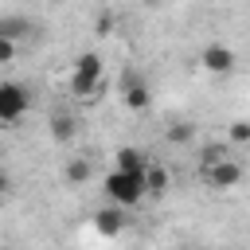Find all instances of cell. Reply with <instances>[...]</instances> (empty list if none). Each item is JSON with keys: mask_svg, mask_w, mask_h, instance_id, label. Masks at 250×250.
Returning <instances> with one entry per match:
<instances>
[{"mask_svg": "<svg viewBox=\"0 0 250 250\" xmlns=\"http://www.w3.org/2000/svg\"><path fill=\"white\" fill-rule=\"evenodd\" d=\"M203 176H207V184H211L215 191H230V188H238V180H242V164L227 156V160H219L215 168H207Z\"/></svg>", "mask_w": 250, "mask_h": 250, "instance_id": "5b68a950", "label": "cell"}, {"mask_svg": "<svg viewBox=\"0 0 250 250\" xmlns=\"http://www.w3.org/2000/svg\"><path fill=\"white\" fill-rule=\"evenodd\" d=\"M74 74H90V78H102V59L94 55V51H86V55H78L74 59V66H70Z\"/></svg>", "mask_w": 250, "mask_h": 250, "instance_id": "30bf717a", "label": "cell"}, {"mask_svg": "<svg viewBox=\"0 0 250 250\" xmlns=\"http://www.w3.org/2000/svg\"><path fill=\"white\" fill-rule=\"evenodd\" d=\"M102 191L109 195V203H117V207H137L145 195H148V188H145V172H121V168H113L105 180H102Z\"/></svg>", "mask_w": 250, "mask_h": 250, "instance_id": "6da1fadb", "label": "cell"}, {"mask_svg": "<svg viewBox=\"0 0 250 250\" xmlns=\"http://www.w3.org/2000/svg\"><path fill=\"white\" fill-rule=\"evenodd\" d=\"M148 164H152V160H145L141 148L125 145V148H117V164H113V168H121V172H145Z\"/></svg>", "mask_w": 250, "mask_h": 250, "instance_id": "ba28073f", "label": "cell"}, {"mask_svg": "<svg viewBox=\"0 0 250 250\" xmlns=\"http://www.w3.org/2000/svg\"><path fill=\"white\" fill-rule=\"evenodd\" d=\"M12 59H16V39L0 35V62H12Z\"/></svg>", "mask_w": 250, "mask_h": 250, "instance_id": "9a60e30c", "label": "cell"}, {"mask_svg": "<svg viewBox=\"0 0 250 250\" xmlns=\"http://www.w3.org/2000/svg\"><path fill=\"white\" fill-rule=\"evenodd\" d=\"M31 105V94L20 86V82H0V121L4 125H16Z\"/></svg>", "mask_w": 250, "mask_h": 250, "instance_id": "7a4b0ae2", "label": "cell"}, {"mask_svg": "<svg viewBox=\"0 0 250 250\" xmlns=\"http://www.w3.org/2000/svg\"><path fill=\"white\" fill-rule=\"evenodd\" d=\"M164 137H168V145H191L195 125H188V121H172V125L164 129Z\"/></svg>", "mask_w": 250, "mask_h": 250, "instance_id": "7c38bea8", "label": "cell"}, {"mask_svg": "<svg viewBox=\"0 0 250 250\" xmlns=\"http://www.w3.org/2000/svg\"><path fill=\"white\" fill-rule=\"evenodd\" d=\"M121 102H125V109L145 113L148 102H152V94H148V86H145L137 74H121Z\"/></svg>", "mask_w": 250, "mask_h": 250, "instance_id": "277c9868", "label": "cell"}, {"mask_svg": "<svg viewBox=\"0 0 250 250\" xmlns=\"http://www.w3.org/2000/svg\"><path fill=\"white\" fill-rule=\"evenodd\" d=\"M125 207H117V203H109V207H102V211H94V230L102 234V238H117L121 230H125Z\"/></svg>", "mask_w": 250, "mask_h": 250, "instance_id": "8992f818", "label": "cell"}, {"mask_svg": "<svg viewBox=\"0 0 250 250\" xmlns=\"http://www.w3.org/2000/svg\"><path fill=\"white\" fill-rule=\"evenodd\" d=\"M62 180H66V184H86V180H90V160H82V156L66 160V168H62Z\"/></svg>", "mask_w": 250, "mask_h": 250, "instance_id": "9c48e42d", "label": "cell"}, {"mask_svg": "<svg viewBox=\"0 0 250 250\" xmlns=\"http://www.w3.org/2000/svg\"><path fill=\"white\" fill-rule=\"evenodd\" d=\"M23 31H31V23H27V20H20V16H4V20H0V35L20 39Z\"/></svg>", "mask_w": 250, "mask_h": 250, "instance_id": "4fadbf2b", "label": "cell"}, {"mask_svg": "<svg viewBox=\"0 0 250 250\" xmlns=\"http://www.w3.org/2000/svg\"><path fill=\"white\" fill-rule=\"evenodd\" d=\"M145 188H148V195H164L172 188V172L164 164H148L145 168Z\"/></svg>", "mask_w": 250, "mask_h": 250, "instance_id": "52a82bcc", "label": "cell"}, {"mask_svg": "<svg viewBox=\"0 0 250 250\" xmlns=\"http://www.w3.org/2000/svg\"><path fill=\"white\" fill-rule=\"evenodd\" d=\"M230 141L234 145H250V121H230Z\"/></svg>", "mask_w": 250, "mask_h": 250, "instance_id": "5bb4252c", "label": "cell"}, {"mask_svg": "<svg viewBox=\"0 0 250 250\" xmlns=\"http://www.w3.org/2000/svg\"><path fill=\"white\" fill-rule=\"evenodd\" d=\"M199 66H203L207 74H230V70H234V51L223 47V43H207L203 55H199Z\"/></svg>", "mask_w": 250, "mask_h": 250, "instance_id": "3957f363", "label": "cell"}, {"mask_svg": "<svg viewBox=\"0 0 250 250\" xmlns=\"http://www.w3.org/2000/svg\"><path fill=\"white\" fill-rule=\"evenodd\" d=\"M74 125H78V121H74L70 113H55V117H51V137H55V141H70V137H74Z\"/></svg>", "mask_w": 250, "mask_h": 250, "instance_id": "8fae6325", "label": "cell"}]
</instances>
